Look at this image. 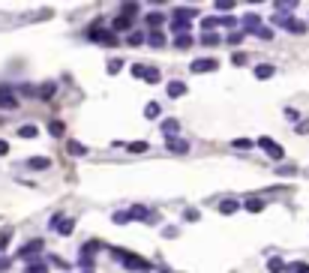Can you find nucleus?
Wrapping results in <instances>:
<instances>
[{"instance_id":"nucleus-1","label":"nucleus","mask_w":309,"mask_h":273,"mask_svg":"<svg viewBox=\"0 0 309 273\" xmlns=\"http://www.w3.org/2000/svg\"><path fill=\"white\" fill-rule=\"evenodd\" d=\"M114 258H117V261H123L129 270H147V273L153 270V264H150L147 258H138V255H132V252H123V249H114Z\"/></svg>"},{"instance_id":"nucleus-2","label":"nucleus","mask_w":309,"mask_h":273,"mask_svg":"<svg viewBox=\"0 0 309 273\" xmlns=\"http://www.w3.org/2000/svg\"><path fill=\"white\" fill-rule=\"evenodd\" d=\"M87 39L90 42H102V45H117V36H114V30H99V27H90L87 30Z\"/></svg>"},{"instance_id":"nucleus-3","label":"nucleus","mask_w":309,"mask_h":273,"mask_svg":"<svg viewBox=\"0 0 309 273\" xmlns=\"http://www.w3.org/2000/svg\"><path fill=\"white\" fill-rule=\"evenodd\" d=\"M258 147L267 153V156L270 159H282L285 156V150H282V144H276V141H273V138H267V135H264V138H258Z\"/></svg>"},{"instance_id":"nucleus-4","label":"nucleus","mask_w":309,"mask_h":273,"mask_svg":"<svg viewBox=\"0 0 309 273\" xmlns=\"http://www.w3.org/2000/svg\"><path fill=\"white\" fill-rule=\"evenodd\" d=\"M0 108H3V111H15V108H18V99L12 96V87H9V84L0 87Z\"/></svg>"},{"instance_id":"nucleus-5","label":"nucleus","mask_w":309,"mask_h":273,"mask_svg":"<svg viewBox=\"0 0 309 273\" xmlns=\"http://www.w3.org/2000/svg\"><path fill=\"white\" fill-rule=\"evenodd\" d=\"M216 66H219L216 57H201V60H192V63H189V69H192V72H213Z\"/></svg>"},{"instance_id":"nucleus-6","label":"nucleus","mask_w":309,"mask_h":273,"mask_svg":"<svg viewBox=\"0 0 309 273\" xmlns=\"http://www.w3.org/2000/svg\"><path fill=\"white\" fill-rule=\"evenodd\" d=\"M39 252H42V240H30L18 249V258H36Z\"/></svg>"},{"instance_id":"nucleus-7","label":"nucleus","mask_w":309,"mask_h":273,"mask_svg":"<svg viewBox=\"0 0 309 273\" xmlns=\"http://www.w3.org/2000/svg\"><path fill=\"white\" fill-rule=\"evenodd\" d=\"M276 21H279L288 33H306V24H303V21H297V18H279V15H276Z\"/></svg>"},{"instance_id":"nucleus-8","label":"nucleus","mask_w":309,"mask_h":273,"mask_svg":"<svg viewBox=\"0 0 309 273\" xmlns=\"http://www.w3.org/2000/svg\"><path fill=\"white\" fill-rule=\"evenodd\" d=\"M258 30H261V18L255 12H249L243 18V33H258Z\"/></svg>"},{"instance_id":"nucleus-9","label":"nucleus","mask_w":309,"mask_h":273,"mask_svg":"<svg viewBox=\"0 0 309 273\" xmlns=\"http://www.w3.org/2000/svg\"><path fill=\"white\" fill-rule=\"evenodd\" d=\"M171 15H174V21H186V24H189V18H195V15H198V9H189V6H177V9L171 12Z\"/></svg>"},{"instance_id":"nucleus-10","label":"nucleus","mask_w":309,"mask_h":273,"mask_svg":"<svg viewBox=\"0 0 309 273\" xmlns=\"http://www.w3.org/2000/svg\"><path fill=\"white\" fill-rule=\"evenodd\" d=\"M162 132H165V138H177V129H180V123L174 120V117H168V120H162V126H159Z\"/></svg>"},{"instance_id":"nucleus-11","label":"nucleus","mask_w":309,"mask_h":273,"mask_svg":"<svg viewBox=\"0 0 309 273\" xmlns=\"http://www.w3.org/2000/svg\"><path fill=\"white\" fill-rule=\"evenodd\" d=\"M237 210H240V201H234V198H225V201H219V213L231 216V213H237Z\"/></svg>"},{"instance_id":"nucleus-12","label":"nucleus","mask_w":309,"mask_h":273,"mask_svg":"<svg viewBox=\"0 0 309 273\" xmlns=\"http://www.w3.org/2000/svg\"><path fill=\"white\" fill-rule=\"evenodd\" d=\"M165 147H168L171 153H186V150H189V144H186L183 138H168V141H165Z\"/></svg>"},{"instance_id":"nucleus-13","label":"nucleus","mask_w":309,"mask_h":273,"mask_svg":"<svg viewBox=\"0 0 309 273\" xmlns=\"http://www.w3.org/2000/svg\"><path fill=\"white\" fill-rule=\"evenodd\" d=\"M129 216H132V219H144V222H147V219H153V213L144 207V204H135V207L129 210Z\"/></svg>"},{"instance_id":"nucleus-14","label":"nucleus","mask_w":309,"mask_h":273,"mask_svg":"<svg viewBox=\"0 0 309 273\" xmlns=\"http://www.w3.org/2000/svg\"><path fill=\"white\" fill-rule=\"evenodd\" d=\"M168 96H171V99L186 96V84H183V81H171V84H168Z\"/></svg>"},{"instance_id":"nucleus-15","label":"nucleus","mask_w":309,"mask_h":273,"mask_svg":"<svg viewBox=\"0 0 309 273\" xmlns=\"http://www.w3.org/2000/svg\"><path fill=\"white\" fill-rule=\"evenodd\" d=\"M243 207H246L249 213H261V210H264V198H246Z\"/></svg>"},{"instance_id":"nucleus-16","label":"nucleus","mask_w":309,"mask_h":273,"mask_svg":"<svg viewBox=\"0 0 309 273\" xmlns=\"http://www.w3.org/2000/svg\"><path fill=\"white\" fill-rule=\"evenodd\" d=\"M66 150H69V156H87V147H84L81 141H69Z\"/></svg>"},{"instance_id":"nucleus-17","label":"nucleus","mask_w":309,"mask_h":273,"mask_svg":"<svg viewBox=\"0 0 309 273\" xmlns=\"http://www.w3.org/2000/svg\"><path fill=\"white\" fill-rule=\"evenodd\" d=\"M132 27V18H123V15H117L114 18V24H111V30L114 33H120V30H129Z\"/></svg>"},{"instance_id":"nucleus-18","label":"nucleus","mask_w":309,"mask_h":273,"mask_svg":"<svg viewBox=\"0 0 309 273\" xmlns=\"http://www.w3.org/2000/svg\"><path fill=\"white\" fill-rule=\"evenodd\" d=\"M273 72H276V69H273L270 63H258V66H255V78H270Z\"/></svg>"},{"instance_id":"nucleus-19","label":"nucleus","mask_w":309,"mask_h":273,"mask_svg":"<svg viewBox=\"0 0 309 273\" xmlns=\"http://www.w3.org/2000/svg\"><path fill=\"white\" fill-rule=\"evenodd\" d=\"M267 270H270V273H285L288 264H285L282 258H270V261H267Z\"/></svg>"},{"instance_id":"nucleus-20","label":"nucleus","mask_w":309,"mask_h":273,"mask_svg":"<svg viewBox=\"0 0 309 273\" xmlns=\"http://www.w3.org/2000/svg\"><path fill=\"white\" fill-rule=\"evenodd\" d=\"M54 93H57V84H54V81H45L42 87H39V96H42V99H51Z\"/></svg>"},{"instance_id":"nucleus-21","label":"nucleus","mask_w":309,"mask_h":273,"mask_svg":"<svg viewBox=\"0 0 309 273\" xmlns=\"http://www.w3.org/2000/svg\"><path fill=\"white\" fill-rule=\"evenodd\" d=\"M27 165H30V168H36V171H42V168H48V165H51V159H48V156H33Z\"/></svg>"},{"instance_id":"nucleus-22","label":"nucleus","mask_w":309,"mask_h":273,"mask_svg":"<svg viewBox=\"0 0 309 273\" xmlns=\"http://www.w3.org/2000/svg\"><path fill=\"white\" fill-rule=\"evenodd\" d=\"M48 132H51V135H54V138H60V135L66 132V126H63V120H51V123H48Z\"/></svg>"},{"instance_id":"nucleus-23","label":"nucleus","mask_w":309,"mask_h":273,"mask_svg":"<svg viewBox=\"0 0 309 273\" xmlns=\"http://www.w3.org/2000/svg\"><path fill=\"white\" fill-rule=\"evenodd\" d=\"M147 24H150V27L165 24V15H162V12H147Z\"/></svg>"},{"instance_id":"nucleus-24","label":"nucleus","mask_w":309,"mask_h":273,"mask_svg":"<svg viewBox=\"0 0 309 273\" xmlns=\"http://www.w3.org/2000/svg\"><path fill=\"white\" fill-rule=\"evenodd\" d=\"M159 102H147V108H144V117H147V120H153V117H159Z\"/></svg>"},{"instance_id":"nucleus-25","label":"nucleus","mask_w":309,"mask_h":273,"mask_svg":"<svg viewBox=\"0 0 309 273\" xmlns=\"http://www.w3.org/2000/svg\"><path fill=\"white\" fill-rule=\"evenodd\" d=\"M102 249V243H96V240H87V243H84V249H81V255H87V258H90V255H96Z\"/></svg>"},{"instance_id":"nucleus-26","label":"nucleus","mask_w":309,"mask_h":273,"mask_svg":"<svg viewBox=\"0 0 309 273\" xmlns=\"http://www.w3.org/2000/svg\"><path fill=\"white\" fill-rule=\"evenodd\" d=\"M138 9H141L138 3H123V6H120V15H123V18H132V15L138 12Z\"/></svg>"},{"instance_id":"nucleus-27","label":"nucleus","mask_w":309,"mask_h":273,"mask_svg":"<svg viewBox=\"0 0 309 273\" xmlns=\"http://www.w3.org/2000/svg\"><path fill=\"white\" fill-rule=\"evenodd\" d=\"M288 273H309V264L306 261H291L288 264Z\"/></svg>"},{"instance_id":"nucleus-28","label":"nucleus","mask_w":309,"mask_h":273,"mask_svg":"<svg viewBox=\"0 0 309 273\" xmlns=\"http://www.w3.org/2000/svg\"><path fill=\"white\" fill-rule=\"evenodd\" d=\"M36 132H39V129L33 126V123H24V126L18 129V135H21V138H33V135H36Z\"/></svg>"},{"instance_id":"nucleus-29","label":"nucleus","mask_w":309,"mask_h":273,"mask_svg":"<svg viewBox=\"0 0 309 273\" xmlns=\"http://www.w3.org/2000/svg\"><path fill=\"white\" fill-rule=\"evenodd\" d=\"M147 147H150L147 141H132V144H126V150H129V153H144Z\"/></svg>"},{"instance_id":"nucleus-30","label":"nucleus","mask_w":309,"mask_h":273,"mask_svg":"<svg viewBox=\"0 0 309 273\" xmlns=\"http://www.w3.org/2000/svg\"><path fill=\"white\" fill-rule=\"evenodd\" d=\"M192 39H195L192 33H183V36H177V42H174V45H177V48H189V45H192Z\"/></svg>"},{"instance_id":"nucleus-31","label":"nucleus","mask_w":309,"mask_h":273,"mask_svg":"<svg viewBox=\"0 0 309 273\" xmlns=\"http://www.w3.org/2000/svg\"><path fill=\"white\" fill-rule=\"evenodd\" d=\"M147 39H150V45H156V48H159V45H165V36H162L159 30H153V33H150Z\"/></svg>"},{"instance_id":"nucleus-32","label":"nucleus","mask_w":309,"mask_h":273,"mask_svg":"<svg viewBox=\"0 0 309 273\" xmlns=\"http://www.w3.org/2000/svg\"><path fill=\"white\" fill-rule=\"evenodd\" d=\"M201 42H204V45H219V42H222V36H216V33H204Z\"/></svg>"},{"instance_id":"nucleus-33","label":"nucleus","mask_w":309,"mask_h":273,"mask_svg":"<svg viewBox=\"0 0 309 273\" xmlns=\"http://www.w3.org/2000/svg\"><path fill=\"white\" fill-rule=\"evenodd\" d=\"M231 147H237V150H249V147H252V141H249V138H234V141H231Z\"/></svg>"},{"instance_id":"nucleus-34","label":"nucleus","mask_w":309,"mask_h":273,"mask_svg":"<svg viewBox=\"0 0 309 273\" xmlns=\"http://www.w3.org/2000/svg\"><path fill=\"white\" fill-rule=\"evenodd\" d=\"M24 273H48V267L42 264V261H36V264H27V270Z\"/></svg>"},{"instance_id":"nucleus-35","label":"nucleus","mask_w":309,"mask_h":273,"mask_svg":"<svg viewBox=\"0 0 309 273\" xmlns=\"http://www.w3.org/2000/svg\"><path fill=\"white\" fill-rule=\"evenodd\" d=\"M144 78H147V84H156V81H159V69H156V66H150Z\"/></svg>"},{"instance_id":"nucleus-36","label":"nucleus","mask_w":309,"mask_h":273,"mask_svg":"<svg viewBox=\"0 0 309 273\" xmlns=\"http://www.w3.org/2000/svg\"><path fill=\"white\" fill-rule=\"evenodd\" d=\"M111 219H114V222H117V225H126V222H129V219H132V216H129V213H120V210H117V213H114Z\"/></svg>"},{"instance_id":"nucleus-37","label":"nucleus","mask_w":309,"mask_h":273,"mask_svg":"<svg viewBox=\"0 0 309 273\" xmlns=\"http://www.w3.org/2000/svg\"><path fill=\"white\" fill-rule=\"evenodd\" d=\"M231 63H234V66H243V63H246V54H243V51H234V54H231Z\"/></svg>"},{"instance_id":"nucleus-38","label":"nucleus","mask_w":309,"mask_h":273,"mask_svg":"<svg viewBox=\"0 0 309 273\" xmlns=\"http://www.w3.org/2000/svg\"><path fill=\"white\" fill-rule=\"evenodd\" d=\"M132 75H135V78H144V75H147V66L135 63V66H132Z\"/></svg>"},{"instance_id":"nucleus-39","label":"nucleus","mask_w":309,"mask_h":273,"mask_svg":"<svg viewBox=\"0 0 309 273\" xmlns=\"http://www.w3.org/2000/svg\"><path fill=\"white\" fill-rule=\"evenodd\" d=\"M216 9H219V12H231V9H234V3H231V0H222V3L216 0Z\"/></svg>"},{"instance_id":"nucleus-40","label":"nucleus","mask_w":309,"mask_h":273,"mask_svg":"<svg viewBox=\"0 0 309 273\" xmlns=\"http://www.w3.org/2000/svg\"><path fill=\"white\" fill-rule=\"evenodd\" d=\"M201 24H204V30H213V27L219 24V15H213V18H204Z\"/></svg>"},{"instance_id":"nucleus-41","label":"nucleus","mask_w":309,"mask_h":273,"mask_svg":"<svg viewBox=\"0 0 309 273\" xmlns=\"http://www.w3.org/2000/svg\"><path fill=\"white\" fill-rule=\"evenodd\" d=\"M147 36H144V33H132V36H129V45H141Z\"/></svg>"},{"instance_id":"nucleus-42","label":"nucleus","mask_w":309,"mask_h":273,"mask_svg":"<svg viewBox=\"0 0 309 273\" xmlns=\"http://www.w3.org/2000/svg\"><path fill=\"white\" fill-rule=\"evenodd\" d=\"M123 69V60H108V72H120Z\"/></svg>"},{"instance_id":"nucleus-43","label":"nucleus","mask_w":309,"mask_h":273,"mask_svg":"<svg viewBox=\"0 0 309 273\" xmlns=\"http://www.w3.org/2000/svg\"><path fill=\"white\" fill-rule=\"evenodd\" d=\"M183 219H186V222H198V210H192V207H189V210L183 213Z\"/></svg>"},{"instance_id":"nucleus-44","label":"nucleus","mask_w":309,"mask_h":273,"mask_svg":"<svg viewBox=\"0 0 309 273\" xmlns=\"http://www.w3.org/2000/svg\"><path fill=\"white\" fill-rule=\"evenodd\" d=\"M255 36H258V39H273V30H270V27H261Z\"/></svg>"},{"instance_id":"nucleus-45","label":"nucleus","mask_w":309,"mask_h":273,"mask_svg":"<svg viewBox=\"0 0 309 273\" xmlns=\"http://www.w3.org/2000/svg\"><path fill=\"white\" fill-rule=\"evenodd\" d=\"M243 36H246V33H231L228 42H231V45H240V42H243Z\"/></svg>"},{"instance_id":"nucleus-46","label":"nucleus","mask_w":309,"mask_h":273,"mask_svg":"<svg viewBox=\"0 0 309 273\" xmlns=\"http://www.w3.org/2000/svg\"><path fill=\"white\" fill-rule=\"evenodd\" d=\"M9 237H12V231H9V228H6V231H3V234H0V249H3V246H6V243H9Z\"/></svg>"},{"instance_id":"nucleus-47","label":"nucleus","mask_w":309,"mask_h":273,"mask_svg":"<svg viewBox=\"0 0 309 273\" xmlns=\"http://www.w3.org/2000/svg\"><path fill=\"white\" fill-rule=\"evenodd\" d=\"M219 24H222V27H234V18H231V15H222Z\"/></svg>"},{"instance_id":"nucleus-48","label":"nucleus","mask_w":309,"mask_h":273,"mask_svg":"<svg viewBox=\"0 0 309 273\" xmlns=\"http://www.w3.org/2000/svg\"><path fill=\"white\" fill-rule=\"evenodd\" d=\"M297 132L306 135V132H309V120H300V123H297Z\"/></svg>"},{"instance_id":"nucleus-49","label":"nucleus","mask_w":309,"mask_h":273,"mask_svg":"<svg viewBox=\"0 0 309 273\" xmlns=\"http://www.w3.org/2000/svg\"><path fill=\"white\" fill-rule=\"evenodd\" d=\"M3 153H9V144H6V141H0V156H3Z\"/></svg>"}]
</instances>
